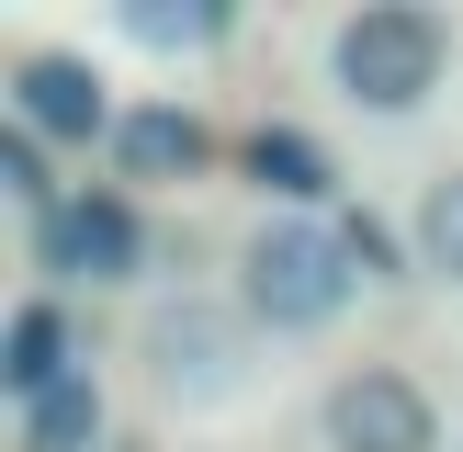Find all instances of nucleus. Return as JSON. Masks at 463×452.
<instances>
[{
    "label": "nucleus",
    "mask_w": 463,
    "mask_h": 452,
    "mask_svg": "<svg viewBox=\"0 0 463 452\" xmlns=\"http://www.w3.org/2000/svg\"><path fill=\"white\" fill-rule=\"evenodd\" d=\"M136 260H147V226L125 193H68L34 226V271H57V283H125Z\"/></svg>",
    "instance_id": "obj_3"
},
{
    "label": "nucleus",
    "mask_w": 463,
    "mask_h": 452,
    "mask_svg": "<svg viewBox=\"0 0 463 452\" xmlns=\"http://www.w3.org/2000/svg\"><path fill=\"white\" fill-rule=\"evenodd\" d=\"M249 181L283 193V203H317V193H328V147L294 136V125H260V136H249Z\"/></svg>",
    "instance_id": "obj_10"
},
{
    "label": "nucleus",
    "mask_w": 463,
    "mask_h": 452,
    "mask_svg": "<svg viewBox=\"0 0 463 452\" xmlns=\"http://www.w3.org/2000/svg\"><path fill=\"white\" fill-rule=\"evenodd\" d=\"M339 238H351V260H362V271H396V238H384L373 215H339Z\"/></svg>",
    "instance_id": "obj_14"
},
{
    "label": "nucleus",
    "mask_w": 463,
    "mask_h": 452,
    "mask_svg": "<svg viewBox=\"0 0 463 452\" xmlns=\"http://www.w3.org/2000/svg\"><path fill=\"white\" fill-rule=\"evenodd\" d=\"M125 34H136V45H215V34H226V12H215V0H181V12H170V0H136Z\"/></svg>",
    "instance_id": "obj_12"
},
{
    "label": "nucleus",
    "mask_w": 463,
    "mask_h": 452,
    "mask_svg": "<svg viewBox=\"0 0 463 452\" xmlns=\"http://www.w3.org/2000/svg\"><path fill=\"white\" fill-rule=\"evenodd\" d=\"M328 441L339 452H430L441 441V419H430V396L407 373H351L328 396Z\"/></svg>",
    "instance_id": "obj_5"
},
{
    "label": "nucleus",
    "mask_w": 463,
    "mask_h": 452,
    "mask_svg": "<svg viewBox=\"0 0 463 452\" xmlns=\"http://www.w3.org/2000/svg\"><path fill=\"white\" fill-rule=\"evenodd\" d=\"M419 260L441 271V283H463V170L430 181V203H419Z\"/></svg>",
    "instance_id": "obj_11"
},
{
    "label": "nucleus",
    "mask_w": 463,
    "mask_h": 452,
    "mask_svg": "<svg viewBox=\"0 0 463 452\" xmlns=\"http://www.w3.org/2000/svg\"><path fill=\"white\" fill-rule=\"evenodd\" d=\"M147 362H158L170 396H226V384H238V316L203 306V294H181V306L147 316Z\"/></svg>",
    "instance_id": "obj_4"
},
{
    "label": "nucleus",
    "mask_w": 463,
    "mask_h": 452,
    "mask_svg": "<svg viewBox=\"0 0 463 452\" xmlns=\"http://www.w3.org/2000/svg\"><path fill=\"white\" fill-rule=\"evenodd\" d=\"M351 238L317 215H283L249 238V316H271V328H328L339 306H351Z\"/></svg>",
    "instance_id": "obj_1"
},
{
    "label": "nucleus",
    "mask_w": 463,
    "mask_h": 452,
    "mask_svg": "<svg viewBox=\"0 0 463 452\" xmlns=\"http://www.w3.org/2000/svg\"><path fill=\"white\" fill-rule=\"evenodd\" d=\"M0 193H12V203H34V226L57 215V181H45V147H34V136H23V125L0 136Z\"/></svg>",
    "instance_id": "obj_13"
},
{
    "label": "nucleus",
    "mask_w": 463,
    "mask_h": 452,
    "mask_svg": "<svg viewBox=\"0 0 463 452\" xmlns=\"http://www.w3.org/2000/svg\"><path fill=\"white\" fill-rule=\"evenodd\" d=\"M113 158H125V181H193V158H203V125H193L181 102L113 113Z\"/></svg>",
    "instance_id": "obj_7"
},
{
    "label": "nucleus",
    "mask_w": 463,
    "mask_h": 452,
    "mask_svg": "<svg viewBox=\"0 0 463 452\" xmlns=\"http://www.w3.org/2000/svg\"><path fill=\"white\" fill-rule=\"evenodd\" d=\"M339 90H351L362 113H419L430 80H441V12H419V0H384V12H351L328 45Z\"/></svg>",
    "instance_id": "obj_2"
},
{
    "label": "nucleus",
    "mask_w": 463,
    "mask_h": 452,
    "mask_svg": "<svg viewBox=\"0 0 463 452\" xmlns=\"http://www.w3.org/2000/svg\"><path fill=\"white\" fill-rule=\"evenodd\" d=\"M12 125L23 136H102V80H90L80 57H23L12 68Z\"/></svg>",
    "instance_id": "obj_6"
},
{
    "label": "nucleus",
    "mask_w": 463,
    "mask_h": 452,
    "mask_svg": "<svg viewBox=\"0 0 463 452\" xmlns=\"http://www.w3.org/2000/svg\"><path fill=\"white\" fill-rule=\"evenodd\" d=\"M0 384H12V407H34V396L68 384V328H57V306H12V328H0Z\"/></svg>",
    "instance_id": "obj_8"
},
{
    "label": "nucleus",
    "mask_w": 463,
    "mask_h": 452,
    "mask_svg": "<svg viewBox=\"0 0 463 452\" xmlns=\"http://www.w3.org/2000/svg\"><path fill=\"white\" fill-rule=\"evenodd\" d=\"M90 441H102V384L90 373H68L57 396L12 407V452H90Z\"/></svg>",
    "instance_id": "obj_9"
}]
</instances>
